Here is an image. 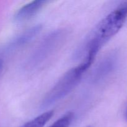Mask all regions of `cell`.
<instances>
[{
	"label": "cell",
	"mask_w": 127,
	"mask_h": 127,
	"mask_svg": "<svg viewBox=\"0 0 127 127\" xmlns=\"http://www.w3.org/2000/svg\"><path fill=\"white\" fill-rule=\"evenodd\" d=\"M73 118L74 114L72 112H68L58 119L49 127H69L73 122Z\"/></svg>",
	"instance_id": "cell-8"
},
{
	"label": "cell",
	"mask_w": 127,
	"mask_h": 127,
	"mask_svg": "<svg viewBox=\"0 0 127 127\" xmlns=\"http://www.w3.org/2000/svg\"><path fill=\"white\" fill-rule=\"evenodd\" d=\"M53 115V111L49 110L26 123L22 127H43Z\"/></svg>",
	"instance_id": "cell-7"
},
{
	"label": "cell",
	"mask_w": 127,
	"mask_h": 127,
	"mask_svg": "<svg viewBox=\"0 0 127 127\" xmlns=\"http://www.w3.org/2000/svg\"><path fill=\"white\" fill-rule=\"evenodd\" d=\"M4 55L0 52V74L2 73L4 65Z\"/></svg>",
	"instance_id": "cell-9"
},
{
	"label": "cell",
	"mask_w": 127,
	"mask_h": 127,
	"mask_svg": "<svg viewBox=\"0 0 127 127\" xmlns=\"http://www.w3.org/2000/svg\"><path fill=\"white\" fill-rule=\"evenodd\" d=\"M94 58L85 57L79 65L68 70L46 94L41 104L42 109H47L70 94L81 80L83 74L91 66Z\"/></svg>",
	"instance_id": "cell-2"
},
{
	"label": "cell",
	"mask_w": 127,
	"mask_h": 127,
	"mask_svg": "<svg viewBox=\"0 0 127 127\" xmlns=\"http://www.w3.org/2000/svg\"><path fill=\"white\" fill-rule=\"evenodd\" d=\"M118 58L115 53H111L104 57L95 66L91 74V81L99 83L106 79L115 69L117 64Z\"/></svg>",
	"instance_id": "cell-4"
},
{
	"label": "cell",
	"mask_w": 127,
	"mask_h": 127,
	"mask_svg": "<svg viewBox=\"0 0 127 127\" xmlns=\"http://www.w3.org/2000/svg\"><path fill=\"white\" fill-rule=\"evenodd\" d=\"M127 19V1L112 11L88 35L75 53V58L83 55L96 57L100 48L118 33Z\"/></svg>",
	"instance_id": "cell-1"
},
{
	"label": "cell",
	"mask_w": 127,
	"mask_h": 127,
	"mask_svg": "<svg viewBox=\"0 0 127 127\" xmlns=\"http://www.w3.org/2000/svg\"></svg>",
	"instance_id": "cell-10"
},
{
	"label": "cell",
	"mask_w": 127,
	"mask_h": 127,
	"mask_svg": "<svg viewBox=\"0 0 127 127\" xmlns=\"http://www.w3.org/2000/svg\"><path fill=\"white\" fill-rule=\"evenodd\" d=\"M42 29V26L40 24H37L26 30L11 40L1 52L4 55L6 53H11L22 48L33 40L39 34Z\"/></svg>",
	"instance_id": "cell-5"
},
{
	"label": "cell",
	"mask_w": 127,
	"mask_h": 127,
	"mask_svg": "<svg viewBox=\"0 0 127 127\" xmlns=\"http://www.w3.org/2000/svg\"><path fill=\"white\" fill-rule=\"evenodd\" d=\"M47 2V1H34L22 6L14 16L15 21L22 22L27 21L38 13Z\"/></svg>",
	"instance_id": "cell-6"
},
{
	"label": "cell",
	"mask_w": 127,
	"mask_h": 127,
	"mask_svg": "<svg viewBox=\"0 0 127 127\" xmlns=\"http://www.w3.org/2000/svg\"><path fill=\"white\" fill-rule=\"evenodd\" d=\"M66 36L67 31L63 29L48 33L33 50L27 60L25 67L29 69L37 68L62 45Z\"/></svg>",
	"instance_id": "cell-3"
}]
</instances>
